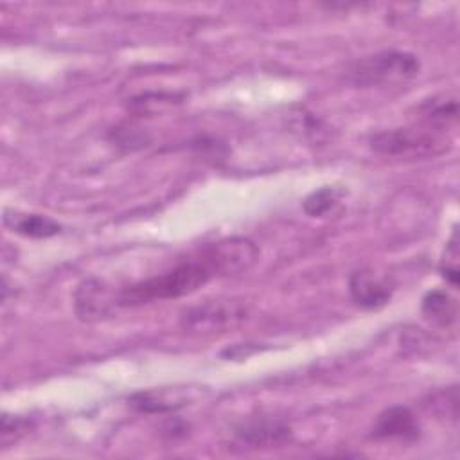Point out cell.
<instances>
[{
  "mask_svg": "<svg viewBox=\"0 0 460 460\" xmlns=\"http://www.w3.org/2000/svg\"><path fill=\"white\" fill-rule=\"evenodd\" d=\"M214 277H221L207 246L192 259L176 264L172 270L156 277L129 284L117 291L119 307H135L156 300L180 298L198 291Z\"/></svg>",
  "mask_w": 460,
  "mask_h": 460,
  "instance_id": "cell-1",
  "label": "cell"
},
{
  "mask_svg": "<svg viewBox=\"0 0 460 460\" xmlns=\"http://www.w3.org/2000/svg\"><path fill=\"white\" fill-rule=\"evenodd\" d=\"M420 70L415 54L404 50H383L361 58L347 70V81L359 88L401 84L413 79Z\"/></svg>",
  "mask_w": 460,
  "mask_h": 460,
  "instance_id": "cell-2",
  "label": "cell"
},
{
  "mask_svg": "<svg viewBox=\"0 0 460 460\" xmlns=\"http://www.w3.org/2000/svg\"><path fill=\"white\" fill-rule=\"evenodd\" d=\"M447 140L438 129L431 128H399L383 131L372 137L370 146L374 151L390 156H429L442 153Z\"/></svg>",
  "mask_w": 460,
  "mask_h": 460,
  "instance_id": "cell-3",
  "label": "cell"
},
{
  "mask_svg": "<svg viewBox=\"0 0 460 460\" xmlns=\"http://www.w3.org/2000/svg\"><path fill=\"white\" fill-rule=\"evenodd\" d=\"M244 305L232 300H212L190 307L181 316V327L196 332H216L235 325L244 318Z\"/></svg>",
  "mask_w": 460,
  "mask_h": 460,
  "instance_id": "cell-4",
  "label": "cell"
},
{
  "mask_svg": "<svg viewBox=\"0 0 460 460\" xmlns=\"http://www.w3.org/2000/svg\"><path fill=\"white\" fill-rule=\"evenodd\" d=\"M75 314L84 322L108 318L117 305V291L101 279L83 280L74 295Z\"/></svg>",
  "mask_w": 460,
  "mask_h": 460,
  "instance_id": "cell-5",
  "label": "cell"
},
{
  "mask_svg": "<svg viewBox=\"0 0 460 460\" xmlns=\"http://www.w3.org/2000/svg\"><path fill=\"white\" fill-rule=\"evenodd\" d=\"M349 293L356 305L367 311L379 309L392 300L394 282L388 275L374 270H356L349 279Z\"/></svg>",
  "mask_w": 460,
  "mask_h": 460,
  "instance_id": "cell-6",
  "label": "cell"
},
{
  "mask_svg": "<svg viewBox=\"0 0 460 460\" xmlns=\"http://www.w3.org/2000/svg\"><path fill=\"white\" fill-rule=\"evenodd\" d=\"M420 433L419 422L410 408L392 406L381 411L374 422L372 435L376 438H395V440H415Z\"/></svg>",
  "mask_w": 460,
  "mask_h": 460,
  "instance_id": "cell-7",
  "label": "cell"
},
{
  "mask_svg": "<svg viewBox=\"0 0 460 460\" xmlns=\"http://www.w3.org/2000/svg\"><path fill=\"white\" fill-rule=\"evenodd\" d=\"M4 223L13 232L31 239H47L61 232V225L58 221L41 214H20L13 210H5Z\"/></svg>",
  "mask_w": 460,
  "mask_h": 460,
  "instance_id": "cell-8",
  "label": "cell"
},
{
  "mask_svg": "<svg viewBox=\"0 0 460 460\" xmlns=\"http://www.w3.org/2000/svg\"><path fill=\"white\" fill-rule=\"evenodd\" d=\"M422 314L438 327H449L456 322V300L442 289H431L422 298Z\"/></svg>",
  "mask_w": 460,
  "mask_h": 460,
  "instance_id": "cell-9",
  "label": "cell"
},
{
  "mask_svg": "<svg viewBox=\"0 0 460 460\" xmlns=\"http://www.w3.org/2000/svg\"><path fill=\"white\" fill-rule=\"evenodd\" d=\"M237 435L253 446H266V444H277L289 435V426L279 420H252L237 428Z\"/></svg>",
  "mask_w": 460,
  "mask_h": 460,
  "instance_id": "cell-10",
  "label": "cell"
},
{
  "mask_svg": "<svg viewBox=\"0 0 460 460\" xmlns=\"http://www.w3.org/2000/svg\"><path fill=\"white\" fill-rule=\"evenodd\" d=\"M343 190L338 189V187H322L314 192H311L304 203H302V208L307 216L311 217H320L323 214H327L341 198Z\"/></svg>",
  "mask_w": 460,
  "mask_h": 460,
  "instance_id": "cell-11",
  "label": "cell"
},
{
  "mask_svg": "<svg viewBox=\"0 0 460 460\" xmlns=\"http://www.w3.org/2000/svg\"><path fill=\"white\" fill-rule=\"evenodd\" d=\"M440 273L453 288L458 286V239H456V232H453L451 241L446 246V255L440 262Z\"/></svg>",
  "mask_w": 460,
  "mask_h": 460,
  "instance_id": "cell-12",
  "label": "cell"
}]
</instances>
